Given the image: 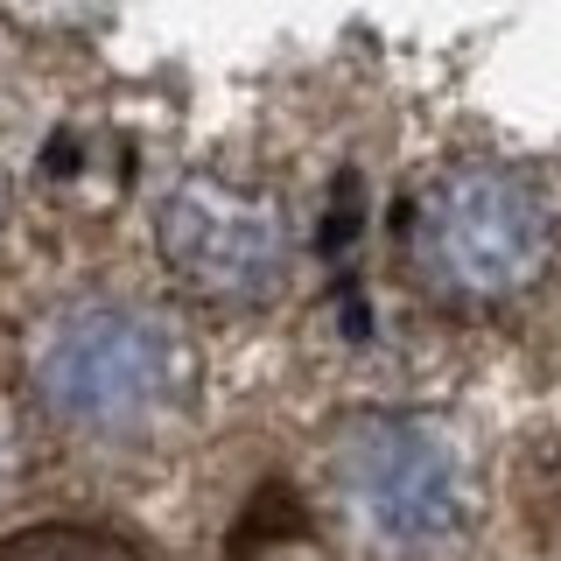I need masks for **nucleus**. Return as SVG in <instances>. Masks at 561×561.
Segmentation results:
<instances>
[{
  "instance_id": "nucleus-1",
  "label": "nucleus",
  "mask_w": 561,
  "mask_h": 561,
  "mask_svg": "<svg viewBox=\"0 0 561 561\" xmlns=\"http://www.w3.org/2000/svg\"><path fill=\"white\" fill-rule=\"evenodd\" d=\"M22 393L57 443L140 456L183 428L197 393L183 316L154 295L84 288L49 302L22 337Z\"/></svg>"
},
{
  "instance_id": "nucleus-2",
  "label": "nucleus",
  "mask_w": 561,
  "mask_h": 561,
  "mask_svg": "<svg viewBox=\"0 0 561 561\" xmlns=\"http://www.w3.org/2000/svg\"><path fill=\"white\" fill-rule=\"evenodd\" d=\"M393 267L449 323H513L561 280V190L499 154H456L400 197Z\"/></svg>"
},
{
  "instance_id": "nucleus-3",
  "label": "nucleus",
  "mask_w": 561,
  "mask_h": 561,
  "mask_svg": "<svg viewBox=\"0 0 561 561\" xmlns=\"http://www.w3.org/2000/svg\"><path fill=\"white\" fill-rule=\"evenodd\" d=\"M323 499L365 561H435L478 519V470L443 414L358 408L323 443Z\"/></svg>"
},
{
  "instance_id": "nucleus-4",
  "label": "nucleus",
  "mask_w": 561,
  "mask_h": 561,
  "mask_svg": "<svg viewBox=\"0 0 561 561\" xmlns=\"http://www.w3.org/2000/svg\"><path fill=\"white\" fill-rule=\"evenodd\" d=\"M154 253L183 302L218 316L280 309L302 280V218L267 183H239L225 169H183L154 197Z\"/></svg>"
},
{
  "instance_id": "nucleus-5",
  "label": "nucleus",
  "mask_w": 561,
  "mask_h": 561,
  "mask_svg": "<svg viewBox=\"0 0 561 561\" xmlns=\"http://www.w3.org/2000/svg\"><path fill=\"white\" fill-rule=\"evenodd\" d=\"M0 561H140L127 540L99 534V526H70V519H43L0 540Z\"/></svg>"
},
{
  "instance_id": "nucleus-6",
  "label": "nucleus",
  "mask_w": 561,
  "mask_h": 561,
  "mask_svg": "<svg viewBox=\"0 0 561 561\" xmlns=\"http://www.w3.org/2000/svg\"><path fill=\"white\" fill-rule=\"evenodd\" d=\"M8 225H14V183H8V169H0V245H8Z\"/></svg>"
}]
</instances>
